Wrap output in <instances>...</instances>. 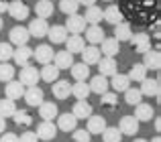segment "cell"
Instances as JSON below:
<instances>
[{"mask_svg": "<svg viewBox=\"0 0 161 142\" xmlns=\"http://www.w3.org/2000/svg\"><path fill=\"white\" fill-rule=\"evenodd\" d=\"M25 102L29 104L31 108H39L41 104L45 102V94L39 85H31V87H25V94H23Z\"/></svg>", "mask_w": 161, "mask_h": 142, "instance_id": "cell-1", "label": "cell"}, {"mask_svg": "<svg viewBox=\"0 0 161 142\" xmlns=\"http://www.w3.org/2000/svg\"><path fill=\"white\" fill-rule=\"evenodd\" d=\"M6 12L14 20H27L29 18V6L23 2V0H12V2H8Z\"/></svg>", "mask_w": 161, "mask_h": 142, "instance_id": "cell-2", "label": "cell"}, {"mask_svg": "<svg viewBox=\"0 0 161 142\" xmlns=\"http://www.w3.org/2000/svg\"><path fill=\"white\" fill-rule=\"evenodd\" d=\"M8 39H10V45H16V47H23V45H27V43H29L31 35H29L27 27L19 24V27L10 28V33H8Z\"/></svg>", "mask_w": 161, "mask_h": 142, "instance_id": "cell-3", "label": "cell"}, {"mask_svg": "<svg viewBox=\"0 0 161 142\" xmlns=\"http://www.w3.org/2000/svg\"><path fill=\"white\" fill-rule=\"evenodd\" d=\"M118 130L122 136H135L139 132V120L135 116H122L118 122Z\"/></svg>", "mask_w": 161, "mask_h": 142, "instance_id": "cell-4", "label": "cell"}, {"mask_svg": "<svg viewBox=\"0 0 161 142\" xmlns=\"http://www.w3.org/2000/svg\"><path fill=\"white\" fill-rule=\"evenodd\" d=\"M19 81L23 83L25 87H31L39 83V69L33 67V65H27V67H20V77Z\"/></svg>", "mask_w": 161, "mask_h": 142, "instance_id": "cell-5", "label": "cell"}, {"mask_svg": "<svg viewBox=\"0 0 161 142\" xmlns=\"http://www.w3.org/2000/svg\"><path fill=\"white\" fill-rule=\"evenodd\" d=\"M63 27H65V31L71 33V35H82V33L86 31V20H84L82 14H71V16H67Z\"/></svg>", "mask_w": 161, "mask_h": 142, "instance_id": "cell-6", "label": "cell"}, {"mask_svg": "<svg viewBox=\"0 0 161 142\" xmlns=\"http://www.w3.org/2000/svg\"><path fill=\"white\" fill-rule=\"evenodd\" d=\"M53 55L55 51L51 45H39L37 49H33V59H37V63L41 65H49L53 61Z\"/></svg>", "mask_w": 161, "mask_h": 142, "instance_id": "cell-7", "label": "cell"}, {"mask_svg": "<svg viewBox=\"0 0 161 142\" xmlns=\"http://www.w3.org/2000/svg\"><path fill=\"white\" fill-rule=\"evenodd\" d=\"M12 59H14V63L19 65V67H27V65L31 63V59H33V49L29 47V45L16 47L14 51H12Z\"/></svg>", "mask_w": 161, "mask_h": 142, "instance_id": "cell-8", "label": "cell"}, {"mask_svg": "<svg viewBox=\"0 0 161 142\" xmlns=\"http://www.w3.org/2000/svg\"><path fill=\"white\" fill-rule=\"evenodd\" d=\"M143 67H145L147 71H159L161 67V53L159 49H149V51L143 55Z\"/></svg>", "mask_w": 161, "mask_h": 142, "instance_id": "cell-9", "label": "cell"}, {"mask_svg": "<svg viewBox=\"0 0 161 142\" xmlns=\"http://www.w3.org/2000/svg\"><path fill=\"white\" fill-rule=\"evenodd\" d=\"M27 31H29V35L35 37V39H43V37H47L49 24H47V20H43V18H35V20L29 23Z\"/></svg>", "mask_w": 161, "mask_h": 142, "instance_id": "cell-10", "label": "cell"}, {"mask_svg": "<svg viewBox=\"0 0 161 142\" xmlns=\"http://www.w3.org/2000/svg\"><path fill=\"white\" fill-rule=\"evenodd\" d=\"M96 65H98V71H100L98 75H102V77H112L114 73H118L116 71L118 65H116L114 57H100V61Z\"/></svg>", "mask_w": 161, "mask_h": 142, "instance_id": "cell-11", "label": "cell"}, {"mask_svg": "<svg viewBox=\"0 0 161 142\" xmlns=\"http://www.w3.org/2000/svg\"><path fill=\"white\" fill-rule=\"evenodd\" d=\"M130 45H133V49H135L137 53L145 55V53L151 49V37H149V35H145V33L133 35V37H130Z\"/></svg>", "mask_w": 161, "mask_h": 142, "instance_id": "cell-12", "label": "cell"}, {"mask_svg": "<svg viewBox=\"0 0 161 142\" xmlns=\"http://www.w3.org/2000/svg\"><path fill=\"white\" fill-rule=\"evenodd\" d=\"M139 91H141V95H147V98H159V79H149L145 77L141 81V87H139Z\"/></svg>", "mask_w": 161, "mask_h": 142, "instance_id": "cell-13", "label": "cell"}, {"mask_svg": "<svg viewBox=\"0 0 161 142\" xmlns=\"http://www.w3.org/2000/svg\"><path fill=\"white\" fill-rule=\"evenodd\" d=\"M37 138L39 140H45V142H49V140H53L55 136H57V126H55L53 122H41L39 126H37Z\"/></svg>", "mask_w": 161, "mask_h": 142, "instance_id": "cell-14", "label": "cell"}, {"mask_svg": "<svg viewBox=\"0 0 161 142\" xmlns=\"http://www.w3.org/2000/svg\"><path fill=\"white\" fill-rule=\"evenodd\" d=\"M108 85L114 89V94H125V91L130 87V79L126 77V75H122V73H114L112 77H110Z\"/></svg>", "mask_w": 161, "mask_h": 142, "instance_id": "cell-15", "label": "cell"}, {"mask_svg": "<svg viewBox=\"0 0 161 142\" xmlns=\"http://www.w3.org/2000/svg\"><path fill=\"white\" fill-rule=\"evenodd\" d=\"M57 130H63V132H74L78 128V120L74 118V114L65 112V114H59L57 116Z\"/></svg>", "mask_w": 161, "mask_h": 142, "instance_id": "cell-16", "label": "cell"}, {"mask_svg": "<svg viewBox=\"0 0 161 142\" xmlns=\"http://www.w3.org/2000/svg\"><path fill=\"white\" fill-rule=\"evenodd\" d=\"M67 31H65V27L63 24H53V27H49V31H47V39L51 41L53 45H61V43H65V39H67Z\"/></svg>", "mask_w": 161, "mask_h": 142, "instance_id": "cell-17", "label": "cell"}, {"mask_svg": "<svg viewBox=\"0 0 161 142\" xmlns=\"http://www.w3.org/2000/svg\"><path fill=\"white\" fill-rule=\"evenodd\" d=\"M102 47H100V53H104V57H114L120 53V43H118L114 37H104L102 39Z\"/></svg>", "mask_w": 161, "mask_h": 142, "instance_id": "cell-18", "label": "cell"}, {"mask_svg": "<svg viewBox=\"0 0 161 142\" xmlns=\"http://www.w3.org/2000/svg\"><path fill=\"white\" fill-rule=\"evenodd\" d=\"M51 91L57 99H67L71 95V83L65 81V79H57V81H53Z\"/></svg>", "mask_w": 161, "mask_h": 142, "instance_id": "cell-19", "label": "cell"}, {"mask_svg": "<svg viewBox=\"0 0 161 142\" xmlns=\"http://www.w3.org/2000/svg\"><path fill=\"white\" fill-rule=\"evenodd\" d=\"M75 120H88L94 112H92V106L88 104V99H80V102L74 104V110H71Z\"/></svg>", "mask_w": 161, "mask_h": 142, "instance_id": "cell-20", "label": "cell"}, {"mask_svg": "<svg viewBox=\"0 0 161 142\" xmlns=\"http://www.w3.org/2000/svg\"><path fill=\"white\" fill-rule=\"evenodd\" d=\"M39 116L43 118V122H53V118L59 116L57 104H55V102H43L39 106Z\"/></svg>", "mask_w": 161, "mask_h": 142, "instance_id": "cell-21", "label": "cell"}, {"mask_svg": "<svg viewBox=\"0 0 161 142\" xmlns=\"http://www.w3.org/2000/svg\"><path fill=\"white\" fill-rule=\"evenodd\" d=\"M82 55V63H86L88 67L90 65H96L100 61V57H102V53H100L98 47H94V45H90V47H84V51L80 53Z\"/></svg>", "mask_w": 161, "mask_h": 142, "instance_id": "cell-22", "label": "cell"}, {"mask_svg": "<svg viewBox=\"0 0 161 142\" xmlns=\"http://www.w3.org/2000/svg\"><path fill=\"white\" fill-rule=\"evenodd\" d=\"M4 94H6V99H20L25 94V85L20 81H16V79H12V81L6 83V87H4Z\"/></svg>", "mask_w": 161, "mask_h": 142, "instance_id": "cell-23", "label": "cell"}, {"mask_svg": "<svg viewBox=\"0 0 161 142\" xmlns=\"http://www.w3.org/2000/svg\"><path fill=\"white\" fill-rule=\"evenodd\" d=\"M84 47H86V41H84V37H80V35H71V37L65 39V51L71 53V55L82 53Z\"/></svg>", "mask_w": 161, "mask_h": 142, "instance_id": "cell-24", "label": "cell"}, {"mask_svg": "<svg viewBox=\"0 0 161 142\" xmlns=\"http://www.w3.org/2000/svg\"><path fill=\"white\" fill-rule=\"evenodd\" d=\"M53 65L59 71H61V69H69L71 65H74V55L67 53V51H57L53 55Z\"/></svg>", "mask_w": 161, "mask_h": 142, "instance_id": "cell-25", "label": "cell"}, {"mask_svg": "<svg viewBox=\"0 0 161 142\" xmlns=\"http://www.w3.org/2000/svg\"><path fill=\"white\" fill-rule=\"evenodd\" d=\"M104 128H106V118H104V116H94L92 114L90 118H88L86 130L90 132V134H102Z\"/></svg>", "mask_w": 161, "mask_h": 142, "instance_id": "cell-26", "label": "cell"}, {"mask_svg": "<svg viewBox=\"0 0 161 142\" xmlns=\"http://www.w3.org/2000/svg\"><path fill=\"white\" fill-rule=\"evenodd\" d=\"M155 116V110L151 108V104H139V106H135V118L139 120V124L141 122H151V118Z\"/></svg>", "mask_w": 161, "mask_h": 142, "instance_id": "cell-27", "label": "cell"}, {"mask_svg": "<svg viewBox=\"0 0 161 142\" xmlns=\"http://www.w3.org/2000/svg\"><path fill=\"white\" fill-rule=\"evenodd\" d=\"M90 91L92 94H98V95H102V94H106L108 91V77H102V75H94V77L90 79Z\"/></svg>", "mask_w": 161, "mask_h": 142, "instance_id": "cell-28", "label": "cell"}, {"mask_svg": "<svg viewBox=\"0 0 161 142\" xmlns=\"http://www.w3.org/2000/svg\"><path fill=\"white\" fill-rule=\"evenodd\" d=\"M35 14H37V18L47 20L49 16H53V2H51V0H37Z\"/></svg>", "mask_w": 161, "mask_h": 142, "instance_id": "cell-29", "label": "cell"}, {"mask_svg": "<svg viewBox=\"0 0 161 142\" xmlns=\"http://www.w3.org/2000/svg\"><path fill=\"white\" fill-rule=\"evenodd\" d=\"M102 18L114 27V24L122 23V12H120V8H118L116 4H110L106 10H102Z\"/></svg>", "mask_w": 161, "mask_h": 142, "instance_id": "cell-30", "label": "cell"}, {"mask_svg": "<svg viewBox=\"0 0 161 142\" xmlns=\"http://www.w3.org/2000/svg\"><path fill=\"white\" fill-rule=\"evenodd\" d=\"M102 39H104V31H102V27L100 24H94V27H88L86 28V41L90 45H100L102 43Z\"/></svg>", "mask_w": 161, "mask_h": 142, "instance_id": "cell-31", "label": "cell"}, {"mask_svg": "<svg viewBox=\"0 0 161 142\" xmlns=\"http://www.w3.org/2000/svg\"><path fill=\"white\" fill-rule=\"evenodd\" d=\"M130 37H133V28H130L129 23L114 24V39H116L118 43H122V41H130Z\"/></svg>", "mask_w": 161, "mask_h": 142, "instance_id": "cell-32", "label": "cell"}, {"mask_svg": "<svg viewBox=\"0 0 161 142\" xmlns=\"http://www.w3.org/2000/svg\"><path fill=\"white\" fill-rule=\"evenodd\" d=\"M84 20H86V24H90V27H94V24H100V20H102V8H98L94 4V6H88L86 8V14H82Z\"/></svg>", "mask_w": 161, "mask_h": 142, "instance_id": "cell-33", "label": "cell"}, {"mask_svg": "<svg viewBox=\"0 0 161 142\" xmlns=\"http://www.w3.org/2000/svg\"><path fill=\"white\" fill-rule=\"evenodd\" d=\"M39 79H43V81L47 83H53L59 79V69L55 67V65H43V69H39Z\"/></svg>", "mask_w": 161, "mask_h": 142, "instance_id": "cell-34", "label": "cell"}, {"mask_svg": "<svg viewBox=\"0 0 161 142\" xmlns=\"http://www.w3.org/2000/svg\"><path fill=\"white\" fill-rule=\"evenodd\" d=\"M69 69H71V77H74L75 81H86V79L90 77V67H88L86 63H74Z\"/></svg>", "mask_w": 161, "mask_h": 142, "instance_id": "cell-35", "label": "cell"}, {"mask_svg": "<svg viewBox=\"0 0 161 142\" xmlns=\"http://www.w3.org/2000/svg\"><path fill=\"white\" fill-rule=\"evenodd\" d=\"M90 85H88L86 81H75L71 83V95H75L78 99H88V95H90Z\"/></svg>", "mask_w": 161, "mask_h": 142, "instance_id": "cell-36", "label": "cell"}, {"mask_svg": "<svg viewBox=\"0 0 161 142\" xmlns=\"http://www.w3.org/2000/svg\"><path fill=\"white\" fill-rule=\"evenodd\" d=\"M14 112H16V104L12 102V99H6V98L0 99V118H4V120L12 118Z\"/></svg>", "mask_w": 161, "mask_h": 142, "instance_id": "cell-37", "label": "cell"}, {"mask_svg": "<svg viewBox=\"0 0 161 142\" xmlns=\"http://www.w3.org/2000/svg\"><path fill=\"white\" fill-rule=\"evenodd\" d=\"M126 77H129L130 81H139V83H141L143 79L147 77V69L143 67V63H135L133 67H130V71H129Z\"/></svg>", "mask_w": 161, "mask_h": 142, "instance_id": "cell-38", "label": "cell"}, {"mask_svg": "<svg viewBox=\"0 0 161 142\" xmlns=\"http://www.w3.org/2000/svg\"><path fill=\"white\" fill-rule=\"evenodd\" d=\"M59 10H61L63 14H67V16L78 14L80 4H78V0H59Z\"/></svg>", "mask_w": 161, "mask_h": 142, "instance_id": "cell-39", "label": "cell"}, {"mask_svg": "<svg viewBox=\"0 0 161 142\" xmlns=\"http://www.w3.org/2000/svg\"><path fill=\"white\" fill-rule=\"evenodd\" d=\"M125 102L129 104V106H139V104L143 102L141 91H139L137 87H129V89L125 91Z\"/></svg>", "mask_w": 161, "mask_h": 142, "instance_id": "cell-40", "label": "cell"}, {"mask_svg": "<svg viewBox=\"0 0 161 142\" xmlns=\"http://www.w3.org/2000/svg\"><path fill=\"white\" fill-rule=\"evenodd\" d=\"M120 140H122V134H120L118 128H114V126H106V128H104L102 142H120Z\"/></svg>", "mask_w": 161, "mask_h": 142, "instance_id": "cell-41", "label": "cell"}, {"mask_svg": "<svg viewBox=\"0 0 161 142\" xmlns=\"http://www.w3.org/2000/svg\"><path fill=\"white\" fill-rule=\"evenodd\" d=\"M14 73H16L14 65H10V63H0V81H2V83L12 81V79H14Z\"/></svg>", "mask_w": 161, "mask_h": 142, "instance_id": "cell-42", "label": "cell"}, {"mask_svg": "<svg viewBox=\"0 0 161 142\" xmlns=\"http://www.w3.org/2000/svg\"><path fill=\"white\" fill-rule=\"evenodd\" d=\"M12 118H14L16 126H31V124H33V116L29 114L27 110H16Z\"/></svg>", "mask_w": 161, "mask_h": 142, "instance_id": "cell-43", "label": "cell"}, {"mask_svg": "<svg viewBox=\"0 0 161 142\" xmlns=\"http://www.w3.org/2000/svg\"><path fill=\"white\" fill-rule=\"evenodd\" d=\"M116 104H118V95L114 94V91H112V94H108V91H106V94L100 95V106H104V108H116Z\"/></svg>", "mask_w": 161, "mask_h": 142, "instance_id": "cell-44", "label": "cell"}, {"mask_svg": "<svg viewBox=\"0 0 161 142\" xmlns=\"http://www.w3.org/2000/svg\"><path fill=\"white\" fill-rule=\"evenodd\" d=\"M12 45L10 43H0V63H8L12 59Z\"/></svg>", "mask_w": 161, "mask_h": 142, "instance_id": "cell-45", "label": "cell"}, {"mask_svg": "<svg viewBox=\"0 0 161 142\" xmlns=\"http://www.w3.org/2000/svg\"><path fill=\"white\" fill-rule=\"evenodd\" d=\"M71 140H74V142H90L92 134L88 130H78V128H75V130L71 132Z\"/></svg>", "mask_w": 161, "mask_h": 142, "instance_id": "cell-46", "label": "cell"}, {"mask_svg": "<svg viewBox=\"0 0 161 142\" xmlns=\"http://www.w3.org/2000/svg\"><path fill=\"white\" fill-rule=\"evenodd\" d=\"M19 142H39V138H37V134L35 132H25V134H20V138H19Z\"/></svg>", "mask_w": 161, "mask_h": 142, "instance_id": "cell-47", "label": "cell"}, {"mask_svg": "<svg viewBox=\"0 0 161 142\" xmlns=\"http://www.w3.org/2000/svg\"><path fill=\"white\" fill-rule=\"evenodd\" d=\"M0 142H19V136L12 134V132H4V134L0 136Z\"/></svg>", "mask_w": 161, "mask_h": 142, "instance_id": "cell-48", "label": "cell"}, {"mask_svg": "<svg viewBox=\"0 0 161 142\" xmlns=\"http://www.w3.org/2000/svg\"><path fill=\"white\" fill-rule=\"evenodd\" d=\"M78 4H80V6H82V4H84V6H94V4H96V0H78Z\"/></svg>", "mask_w": 161, "mask_h": 142, "instance_id": "cell-49", "label": "cell"}, {"mask_svg": "<svg viewBox=\"0 0 161 142\" xmlns=\"http://www.w3.org/2000/svg\"><path fill=\"white\" fill-rule=\"evenodd\" d=\"M6 8H8V2H6V0H0V14H4Z\"/></svg>", "mask_w": 161, "mask_h": 142, "instance_id": "cell-50", "label": "cell"}, {"mask_svg": "<svg viewBox=\"0 0 161 142\" xmlns=\"http://www.w3.org/2000/svg\"><path fill=\"white\" fill-rule=\"evenodd\" d=\"M4 130H6V120L0 118V134H4Z\"/></svg>", "mask_w": 161, "mask_h": 142, "instance_id": "cell-51", "label": "cell"}, {"mask_svg": "<svg viewBox=\"0 0 161 142\" xmlns=\"http://www.w3.org/2000/svg\"><path fill=\"white\" fill-rule=\"evenodd\" d=\"M153 124H155V132H159V130H161V120H159V118H155V122H153Z\"/></svg>", "mask_w": 161, "mask_h": 142, "instance_id": "cell-52", "label": "cell"}, {"mask_svg": "<svg viewBox=\"0 0 161 142\" xmlns=\"http://www.w3.org/2000/svg\"><path fill=\"white\" fill-rule=\"evenodd\" d=\"M151 142H161V136H155V138L151 140Z\"/></svg>", "mask_w": 161, "mask_h": 142, "instance_id": "cell-53", "label": "cell"}, {"mask_svg": "<svg viewBox=\"0 0 161 142\" xmlns=\"http://www.w3.org/2000/svg\"><path fill=\"white\" fill-rule=\"evenodd\" d=\"M133 142H147V140H145V138H135Z\"/></svg>", "mask_w": 161, "mask_h": 142, "instance_id": "cell-54", "label": "cell"}, {"mask_svg": "<svg viewBox=\"0 0 161 142\" xmlns=\"http://www.w3.org/2000/svg\"><path fill=\"white\" fill-rule=\"evenodd\" d=\"M2 24H4V20H2V16H0V31H2Z\"/></svg>", "mask_w": 161, "mask_h": 142, "instance_id": "cell-55", "label": "cell"}, {"mask_svg": "<svg viewBox=\"0 0 161 142\" xmlns=\"http://www.w3.org/2000/svg\"><path fill=\"white\" fill-rule=\"evenodd\" d=\"M104 2H114V0H104Z\"/></svg>", "mask_w": 161, "mask_h": 142, "instance_id": "cell-56", "label": "cell"}, {"mask_svg": "<svg viewBox=\"0 0 161 142\" xmlns=\"http://www.w3.org/2000/svg\"><path fill=\"white\" fill-rule=\"evenodd\" d=\"M51 2H53V0H51Z\"/></svg>", "mask_w": 161, "mask_h": 142, "instance_id": "cell-57", "label": "cell"}]
</instances>
